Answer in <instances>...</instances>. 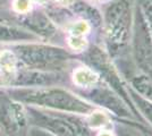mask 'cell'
Masks as SVG:
<instances>
[{"mask_svg":"<svg viewBox=\"0 0 152 136\" xmlns=\"http://www.w3.org/2000/svg\"><path fill=\"white\" fill-rule=\"evenodd\" d=\"M20 103L50 108L73 113H88L91 105L68 91L57 87H16L8 91Z\"/></svg>","mask_w":152,"mask_h":136,"instance_id":"1","label":"cell"},{"mask_svg":"<svg viewBox=\"0 0 152 136\" xmlns=\"http://www.w3.org/2000/svg\"><path fill=\"white\" fill-rule=\"evenodd\" d=\"M17 59L28 68L45 71L66 63L69 55L61 48L42 44H23L15 48Z\"/></svg>","mask_w":152,"mask_h":136,"instance_id":"2","label":"cell"},{"mask_svg":"<svg viewBox=\"0 0 152 136\" xmlns=\"http://www.w3.org/2000/svg\"><path fill=\"white\" fill-rule=\"evenodd\" d=\"M108 41L115 49L126 44L129 35L131 10L125 0L115 1L108 7L104 16Z\"/></svg>","mask_w":152,"mask_h":136,"instance_id":"3","label":"cell"},{"mask_svg":"<svg viewBox=\"0 0 152 136\" xmlns=\"http://www.w3.org/2000/svg\"><path fill=\"white\" fill-rule=\"evenodd\" d=\"M28 125L25 108L9 94L0 93V129L9 136H24Z\"/></svg>","mask_w":152,"mask_h":136,"instance_id":"4","label":"cell"},{"mask_svg":"<svg viewBox=\"0 0 152 136\" xmlns=\"http://www.w3.org/2000/svg\"><path fill=\"white\" fill-rule=\"evenodd\" d=\"M27 117L38 126L39 128L49 132L55 136H86L83 133L80 125L68 121L64 118L51 116L45 112H40L34 109H28Z\"/></svg>","mask_w":152,"mask_h":136,"instance_id":"5","label":"cell"},{"mask_svg":"<svg viewBox=\"0 0 152 136\" xmlns=\"http://www.w3.org/2000/svg\"><path fill=\"white\" fill-rule=\"evenodd\" d=\"M60 81V76L51 71L28 68L17 71L13 86L17 87H42L50 86Z\"/></svg>","mask_w":152,"mask_h":136,"instance_id":"6","label":"cell"},{"mask_svg":"<svg viewBox=\"0 0 152 136\" xmlns=\"http://www.w3.org/2000/svg\"><path fill=\"white\" fill-rule=\"evenodd\" d=\"M17 57L10 50L0 51V86H13L17 75Z\"/></svg>","mask_w":152,"mask_h":136,"instance_id":"7","label":"cell"},{"mask_svg":"<svg viewBox=\"0 0 152 136\" xmlns=\"http://www.w3.org/2000/svg\"><path fill=\"white\" fill-rule=\"evenodd\" d=\"M24 24L28 30L33 31L34 33H38L40 35H43V36L49 38L56 33V28L53 24L49 20L48 17H45L42 14H35V15L27 17L24 20Z\"/></svg>","mask_w":152,"mask_h":136,"instance_id":"8","label":"cell"},{"mask_svg":"<svg viewBox=\"0 0 152 136\" xmlns=\"http://www.w3.org/2000/svg\"><path fill=\"white\" fill-rule=\"evenodd\" d=\"M35 36L32 32L22 30L19 27L7 25L0 23V42H13V41H26Z\"/></svg>","mask_w":152,"mask_h":136,"instance_id":"9","label":"cell"},{"mask_svg":"<svg viewBox=\"0 0 152 136\" xmlns=\"http://www.w3.org/2000/svg\"><path fill=\"white\" fill-rule=\"evenodd\" d=\"M92 99L94 100L95 102L104 104L106 107L110 108L111 110H114L115 112H117V115H121V112H123L124 115H126V109L124 108V105L110 93H108L106 91H94L92 93Z\"/></svg>","mask_w":152,"mask_h":136,"instance_id":"10","label":"cell"},{"mask_svg":"<svg viewBox=\"0 0 152 136\" xmlns=\"http://www.w3.org/2000/svg\"><path fill=\"white\" fill-rule=\"evenodd\" d=\"M73 81L77 86L81 87H90L95 85L98 82V75L94 71L86 67L77 68L73 74Z\"/></svg>","mask_w":152,"mask_h":136,"instance_id":"11","label":"cell"},{"mask_svg":"<svg viewBox=\"0 0 152 136\" xmlns=\"http://www.w3.org/2000/svg\"><path fill=\"white\" fill-rule=\"evenodd\" d=\"M133 84L135 89L139 91V93L145 95L152 102V82L145 76H140L134 78Z\"/></svg>","mask_w":152,"mask_h":136,"instance_id":"12","label":"cell"},{"mask_svg":"<svg viewBox=\"0 0 152 136\" xmlns=\"http://www.w3.org/2000/svg\"><path fill=\"white\" fill-rule=\"evenodd\" d=\"M89 23L85 22V20H80V22H76V23L70 25L69 34L70 35H75V36H84L86 33L89 32Z\"/></svg>","mask_w":152,"mask_h":136,"instance_id":"13","label":"cell"},{"mask_svg":"<svg viewBox=\"0 0 152 136\" xmlns=\"http://www.w3.org/2000/svg\"><path fill=\"white\" fill-rule=\"evenodd\" d=\"M133 97H134V100H135V102L137 103V105L141 108V110L144 112V115L146 116V118H149L150 121L152 123V103L151 102H148L146 100L142 99L141 97H137L136 94H134Z\"/></svg>","mask_w":152,"mask_h":136,"instance_id":"14","label":"cell"},{"mask_svg":"<svg viewBox=\"0 0 152 136\" xmlns=\"http://www.w3.org/2000/svg\"><path fill=\"white\" fill-rule=\"evenodd\" d=\"M68 44L73 50L76 51H82L86 48V40L84 36H75V35H69L68 38Z\"/></svg>","mask_w":152,"mask_h":136,"instance_id":"15","label":"cell"},{"mask_svg":"<svg viewBox=\"0 0 152 136\" xmlns=\"http://www.w3.org/2000/svg\"><path fill=\"white\" fill-rule=\"evenodd\" d=\"M117 133L118 136H143L140 132L127 125H119L117 127Z\"/></svg>","mask_w":152,"mask_h":136,"instance_id":"16","label":"cell"},{"mask_svg":"<svg viewBox=\"0 0 152 136\" xmlns=\"http://www.w3.org/2000/svg\"><path fill=\"white\" fill-rule=\"evenodd\" d=\"M14 8L17 13L26 14L31 9V2H30V0H15Z\"/></svg>","mask_w":152,"mask_h":136,"instance_id":"17","label":"cell"},{"mask_svg":"<svg viewBox=\"0 0 152 136\" xmlns=\"http://www.w3.org/2000/svg\"><path fill=\"white\" fill-rule=\"evenodd\" d=\"M30 136H55V135H52L49 132L42 129V128L35 127V128H33V129L30 132Z\"/></svg>","mask_w":152,"mask_h":136,"instance_id":"18","label":"cell"},{"mask_svg":"<svg viewBox=\"0 0 152 136\" xmlns=\"http://www.w3.org/2000/svg\"><path fill=\"white\" fill-rule=\"evenodd\" d=\"M57 1L60 2V4H63V5H67V6L73 5V4L75 2V0H57Z\"/></svg>","mask_w":152,"mask_h":136,"instance_id":"19","label":"cell"},{"mask_svg":"<svg viewBox=\"0 0 152 136\" xmlns=\"http://www.w3.org/2000/svg\"><path fill=\"white\" fill-rule=\"evenodd\" d=\"M99 136H113L110 133H108V132H101L100 134H99Z\"/></svg>","mask_w":152,"mask_h":136,"instance_id":"20","label":"cell"},{"mask_svg":"<svg viewBox=\"0 0 152 136\" xmlns=\"http://www.w3.org/2000/svg\"><path fill=\"white\" fill-rule=\"evenodd\" d=\"M31 1V0H30ZM32 1H37V2H45V0H32Z\"/></svg>","mask_w":152,"mask_h":136,"instance_id":"21","label":"cell"},{"mask_svg":"<svg viewBox=\"0 0 152 136\" xmlns=\"http://www.w3.org/2000/svg\"><path fill=\"white\" fill-rule=\"evenodd\" d=\"M7 0H0V6H1V5H2V4H5V2H6Z\"/></svg>","mask_w":152,"mask_h":136,"instance_id":"22","label":"cell"},{"mask_svg":"<svg viewBox=\"0 0 152 136\" xmlns=\"http://www.w3.org/2000/svg\"><path fill=\"white\" fill-rule=\"evenodd\" d=\"M0 136H1V134H0Z\"/></svg>","mask_w":152,"mask_h":136,"instance_id":"23","label":"cell"}]
</instances>
